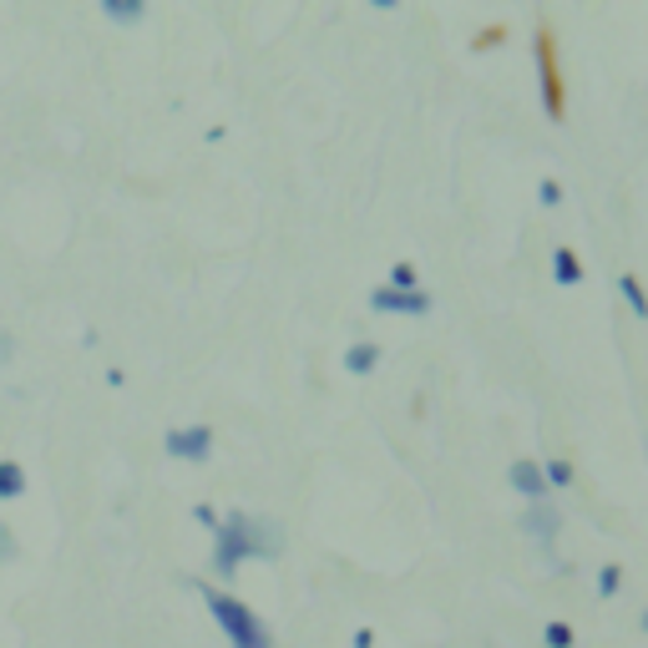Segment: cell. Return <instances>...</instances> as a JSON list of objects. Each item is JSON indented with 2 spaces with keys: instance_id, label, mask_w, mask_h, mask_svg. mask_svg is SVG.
I'll return each mask as SVG.
<instances>
[{
  "instance_id": "obj_13",
  "label": "cell",
  "mask_w": 648,
  "mask_h": 648,
  "mask_svg": "<svg viewBox=\"0 0 648 648\" xmlns=\"http://www.w3.org/2000/svg\"><path fill=\"white\" fill-rule=\"evenodd\" d=\"M543 482H547V491H552V486H573V466H568V461H547Z\"/></svg>"
},
{
  "instance_id": "obj_10",
  "label": "cell",
  "mask_w": 648,
  "mask_h": 648,
  "mask_svg": "<svg viewBox=\"0 0 648 648\" xmlns=\"http://www.w3.org/2000/svg\"><path fill=\"white\" fill-rule=\"evenodd\" d=\"M619 289H623V299H628V310H634L638 320H648V295H644V284H638V274H623Z\"/></svg>"
},
{
  "instance_id": "obj_17",
  "label": "cell",
  "mask_w": 648,
  "mask_h": 648,
  "mask_svg": "<svg viewBox=\"0 0 648 648\" xmlns=\"http://www.w3.org/2000/svg\"><path fill=\"white\" fill-rule=\"evenodd\" d=\"M537 198H543L547 208H558V203H562V188H558V177H547L543 188H537Z\"/></svg>"
},
{
  "instance_id": "obj_21",
  "label": "cell",
  "mask_w": 648,
  "mask_h": 648,
  "mask_svg": "<svg viewBox=\"0 0 648 648\" xmlns=\"http://www.w3.org/2000/svg\"><path fill=\"white\" fill-rule=\"evenodd\" d=\"M644 628H648V613H644Z\"/></svg>"
},
{
  "instance_id": "obj_20",
  "label": "cell",
  "mask_w": 648,
  "mask_h": 648,
  "mask_svg": "<svg viewBox=\"0 0 648 648\" xmlns=\"http://www.w3.org/2000/svg\"><path fill=\"white\" fill-rule=\"evenodd\" d=\"M5 360H11V339L0 335V365H5Z\"/></svg>"
},
{
  "instance_id": "obj_3",
  "label": "cell",
  "mask_w": 648,
  "mask_h": 648,
  "mask_svg": "<svg viewBox=\"0 0 648 648\" xmlns=\"http://www.w3.org/2000/svg\"><path fill=\"white\" fill-rule=\"evenodd\" d=\"M537 66H543V97H547V117L562 122L568 102H562V72H558V41H552V26L537 30Z\"/></svg>"
},
{
  "instance_id": "obj_1",
  "label": "cell",
  "mask_w": 648,
  "mask_h": 648,
  "mask_svg": "<svg viewBox=\"0 0 648 648\" xmlns=\"http://www.w3.org/2000/svg\"><path fill=\"white\" fill-rule=\"evenodd\" d=\"M279 552V532L269 527V522H253V516L234 512L219 522V543H213V568L223 577L238 573V562L244 558H274Z\"/></svg>"
},
{
  "instance_id": "obj_6",
  "label": "cell",
  "mask_w": 648,
  "mask_h": 648,
  "mask_svg": "<svg viewBox=\"0 0 648 648\" xmlns=\"http://www.w3.org/2000/svg\"><path fill=\"white\" fill-rule=\"evenodd\" d=\"M558 527H562V516H558V507L552 501H532L527 512H522V532H527L532 543H552L558 537Z\"/></svg>"
},
{
  "instance_id": "obj_5",
  "label": "cell",
  "mask_w": 648,
  "mask_h": 648,
  "mask_svg": "<svg viewBox=\"0 0 648 648\" xmlns=\"http://www.w3.org/2000/svg\"><path fill=\"white\" fill-rule=\"evenodd\" d=\"M370 310H375V314H426L431 295H426V289H390V284H385V289L370 295Z\"/></svg>"
},
{
  "instance_id": "obj_4",
  "label": "cell",
  "mask_w": 648,
  "mask_h": 648,
  "mask_svg": "<svg viewBox=\"0 0 648 648\" xmlns=\"http://www.w3.org/2000/svg\"><path fill=\"white\" fill-rule=\"evenodd\" d=\"M167 457H177V461H208L213 457V431L208 426H177V431H167Z\"/></svg>"
},
{
  "instance_id": "obj_14",
  "label": "cell",
  "mask_w": 648,
  "mask_h": 648,
  "mask_svg": "<svg viewBox=\"0 0 648 648\" xmlns=\"http://www.w3.org/2000/svg\"><path fill=\"white\" fill-rule=\"evenodd\" d=\"M547 648H573L577 638H573V628H568V623H547Z\"/></svg>"
},
{
  "instance_id": "obj_7",
  "label": "cell",
  "mask_w": 648,
  "mask_h": 648,
  "mask_svg": "<svg viewBox=\"0 0 648 648\" xmlns=\"http://www.w3.org/2000/svg\"><path fill=\"white\" fill-rule=\"evenodd\" d=\"M507 482H512V491H516V497H527V507H532V501H547L543 466H537V461H532V457L512 461V472H507Z\"/></svg>"
},
{
  "instance_id": "obj_19",
  "label": "cell",
  "mask_w": 648,
  "mask_h": 648,
  "mask_svg": "<svg viewBox=\"0 0 648 648\" xmlns=\"http://www.w3.org/2000/svg\"><path fill=\"white\" fill-rule=\"evenodd\" d=\"M354 648H375V634H370V628H354Z\"/></svg>"
},
{
  "instance_id": "obj_8",
  "label": "cell",
  "mask_w": 648,
  "mask_h": 648,
  "mask_svg": "<svg viewBox=\"0 0 648 648\" xmlns=\"http://www.w3.org/2000/svg\"><path fill=\"white\" fill-rule=\"evenodd\" d=\"M375 365H381V345H375V339H360V345L345 350V370H350V375H370Z\"/></svg>"
},
{
  "instance_id": "obj_18",
  "label": "cell",
  "mask_w": 648,
  "mask_h": 648,
  "mask_svg": "<svg viewBox=\"0 0 648 648\" xmlns=\"http://www.w3.org/2000/svg\"><path fill=\"white\" fill-rule=\"evenodd\" d=\"M11 552H15V537H11V527H5V522H0V562L11 558Z\"/></svg>"
},
{
  "instance_id": "obj_9",
  "label": "cell",
  "mask_w": 648,
  "mask_h": 648,
  "mask_svg": "<svg viewBox=\"0 0 648 648\" xmlns=\"http://www.w3.org/2000/svg\"><path fill=\"white\" fill-rule=\"evenodd\" d=\"M552 279H558V284H583V264H577L573 249H558V253H552Z\"/></svg>"
},
{
  "instance_id": "obj_16",
  "label": "cell",
  "mask_w": 648,
  "mask_h": 648,
  "mask_svg": "<svg viewBox=\"0 0 648 648\" xmlns=\"http://www.w3.org/2000/svg\"><path fill=\"white\" fill-rule=\"evenodd\" d=\"M619 588H623V573H619V568H603V573H598V593H603V598H613Z\"/></svg>"
},
{
  "instance_id": "obj_11",
  "label": "cell",
  "mask_w": 648,
  "mask_h": 648,
  "mask_svg": "<svg viewBox=\"0 0 648 648\" xmlns=\"http://www.w3.org/2000/svg\"><path fill=\"white\" fill-rule=\"evenodd\" d=\"M26 491V472L15 466V461H0V497L11 501V497H21Z\"/></svg>"
},
{
  "instance_id": "obj_2",
  "label": "cell",
  "mask_w": 648,
  "mask_h": 648,
  "mask_svg": "<svg viewBox=\"0 0 648 648\" xmlns=\"http://www.w3.org/2000/svg\"><path fill=\"white\" fill-rule=\"evenodd\" d=\"M203 603H208V613L219 619V628L228 634L234 648H274L264 619H259L249 603H238V598H228V593H219V588H203Z\"/></svg>"
},
{
  "instance_id": "obj_12",
  "label": "cell",
  "mask_w": 648,
  "mask_h": 648,
  "mask_svg": "<svg viewBox=\"0 0 648 648\" xmlns=\"http://www.w3.org/2000/svg\"><path fill=\"white\" fill-rule=\"evenodd\" d=\"M102 11L112 15V21H142L148 5H142V0H102Z\"/></svg>"
},
{
  "instance_id": "obj_15",
  "label": "cell",
  "mask_w": 648,
  "mask_h": 648,
  "mask_svg": "<svg viewBox=\"0 0 648 648\" xmlns=\"http://www.w3.org/2000/svg\"><path fill=\"white\" fill-rule=\"evenodd\" d=\"M390 289H415V264H406V259H400V264L390 269Z\"/></svg>"
}]
</instances>
